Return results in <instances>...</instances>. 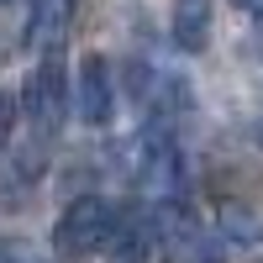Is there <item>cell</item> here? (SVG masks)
Segmentation results:
<instances>
[{
	"instance_id": "obj_9",
	"label": "cell",
	"mask_w": 263,
	"mask_h": 263,
	"mask_svg": "<svg viewBox=\"0 0 263 263\" xmlns=\"http://www.w3.org/2000/svg\"><path fill=\"white\" fill-rule=\"evenodd\" d=\"M11 126H16V100H11L6 90H0V147L11 142Z\"/></svg>"
},
{
	"instance_id": "obj_5",
	"label": "cell",
	"mask_w": 263,
	"mask_h": 263,
	"mask_svg": "<svg viewBox=\"0 0 263 263\" xmlns=\"http://www.w3.org/2000/svg\"><path fill=\"white\" fill-rule=\"evenodd\" d=\"M74 0H32V16H27V42L37 48V58L63 53V42L74 32Z\"/></svg>"
},
{
	"instance_id": "obj_8",
	"label": "cell",
	"mask_w": 263,
	"mask_h": 263,
	"mask_svg": "<svg viewBox=\"0 0 263 263\" xmlns=\"http://www.w3.org/2000/svg\"><path fill=\"white\" fill-rule=\"evenodd\" d=\"M0 263H53L42 248H32L27 237H11V242H0Z\"/></svg>"
},
{
	"instance_id": "obj_3",
	"label": "cell",
	"mask_w": 263,
	"mask_h": 263,
	"mask_svg": "<svg viewBox=\"0 0 263 263\" xmlns=\"http://www.w3.org/2000/svg\"><path fill=\"white\" fill-rule=\"evenodd\" d=\"M179 147H174V137H163V132H142L137 142H132V179H137V190L158 195V200H168L174 190H179Z\"/></svg>"
},
{
	"instance_id": "obj_4",
	"label": "cell",
	"mask_w": 263,
	"mask_h": 263,
	"mask_svg": "<svg viewBox=\"0 0 263 263\" xmlns=\"http://www.w3.org/2000/svg\"><path fill=\"white\" fill-rule=\"evenodd\" d=\"M111 69H105V58H84L79 69H74V111L84 126H105L111 121Z\"/></svg>"
},
{
	"instance_id": "obj_2",
	"label": "cell",
	"mask_w": 263,
	"mask_h": 263,
	"mask_svg": "<svg viewBox=\"0 0 263 263\" xmlns=\"http://www.w3.org/2000/svg\"><path fill=\"white\" fill-rule=\"evenodd\" d=\"M21 100H27V116H32L37 132H48V137H53V132L63 126V116H69V74H63L58 53H48V58L27 74Z\"/></svg>"
},
{
	"instance_id": "obj_7",
	"label": "cell",
	"mask_w": 263,
	"mask_h": 263,
	"mask_svg": "<svg viewBox=\"0 0 263 263\" xmlns=\"http://www.w3.org/2000/svg\"><path fill=\"white\" fill-rule=\"evenodd\" d=\"M205 32H211V6H205V0H184L179 16H174V42H179L184 53H200Z\"/></svg>"
},
{
	"instance_id": "obj_1",
	"label": "cell",
	"mask_w": 263,
	"mask_h": 263,
	"mask_svg": "<svg viewBox=\"0 0 263 263\" xmlns=\"http://www.w3.org/2000/svg\"><path fill=\"white\" fill-rule=\"evenodd\" d=\"M111 232H116V211L105 205L100 195H84V200H74L58 216L53 248H58V258H84V253L111 248Z\"/></svg>"
},
{
	"instance_id": "obj_10",
	"label": "cell",
	"mask_w": 263,
	"mask_h": 263,
	"mask_svg": "<svg viewBox=\"0 0 263 263\" xmlns=\"http://www.w3.org/2000/svg\"><path fill=\"white\" fill-rule=\"evenodd\" d=\"M232 6L242 11V16H253V21H263V0H232Z\"/></svg>"
},
{
	"instance_id": "obj_6",
	"label": "cell",
	"mask_w": 263,
	"mask_h": 263,
	"mask_svg": "<svg viewBox=\"0 0 263 263\" xmlns=\"http://www.w3.org/2000/svg\"><path fill=\"white\" fill-rule=\"evenodd\" d=\"M153 242H158V227H153L147 211H126V216H116L111 253H116L121 263H142V258L153 253Z\"/></svg>"
}]
</instances>
